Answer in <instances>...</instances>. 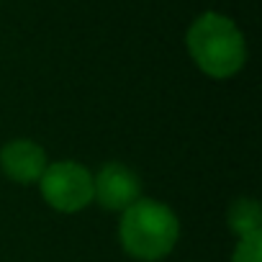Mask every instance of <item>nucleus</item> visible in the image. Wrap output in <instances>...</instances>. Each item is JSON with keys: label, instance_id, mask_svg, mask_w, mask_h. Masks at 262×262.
I'll use <instances>...</instances> for the list:
<instances>
[{"label": "nucleus", "instance_id": "nucleus-1", "mask_svg": "<svg viewBox=\"0 0 262 262\" xmlns=\"http://www.w3.org/2000/svg\"><path fill=\"white\" fill-rule=\"evenodd\" d=\"M188 52L193 62L213 80L236 75L247 62V41L236 24L221 13H203L188 29Z\"/></svg>", "mask_w": 262, "mask_h": 262}, {"label": "nucleus", "instance_id": "nucleus-2", "mask_svg": "<svg viewBox=\"0 0 262 262\" xmlns=\"http://www.w3.org/2000/svg\"><path fill=\"white\" fill-rule=\"evenodd\" d=\"M118 236L123 249L142 262H157L167 257L180 236V221L165 203L139 198L123 211Z\"/></svg>", "mask_w": 262, "mask_h": 262}, {"label": "nucleus", "instance_id": "nucleus-3", "mask_svg": "<svg viewBox=\"0 0 262 262\" xmlns=\"http://www.w3.org/2000/svg\"><path fill=\"white\" fill-rule=\"evenodd\" d=\"M39 185L44 201L62 213H77L93 203V175L72 160L47 165Z\"/></svg>", "mask_w": 262, "mask_h": 262}, {"label": "nucleus", "instance_id": "nucleus-4", "mask_svg": "<svg viewBox=\"0 0 262 262\" xmlns=\"http://www.w3.org/2000/svg\"><path fill=\"white\" fill-rule=\"evenodd\" d=\"M142 198V183L134 170L121 162H108L93 178V201L108 211H126Z\"/></svg>", "mask_w": 262, "mask_h": 262}, {"label": "nucleus", "instance_id": "nucleus-5", "mask_svg": "<svg viewBox=\"0 0 262 262\" xmlns=\"http://www.w3.org/2000/svg\"><path fill=\"white\" fill-rule=\"evenodd\" d=\"M0 167L13 183L31 185L41 180L47 170V155L31 139H13L0 149Z\"/></svg>", "mask_w": 262, "mask_h": 262}, {"label": "nucleus", "instance_id": "nucleus-6", "mask_svg": "<svg viewBox=\"0 0 262 262\" xmlns=\"http://www.w3.org/2000/svg\"><path fill=\"white\" fill-rule=\"evenodd\" d=\"M229 229L242 239L262 231V208L254 198H236L229 208Z\"/></svg>", "mask_w": 262, "mask_h": 262}, {"label": "nucleus", "instance_id": "nucleus-7", "mask_svg": "<svg viewBox=\"0 0 262 262\" xmlns=\"http://www.w3.org/2000/svg\"><path fill=\"white\" fill-rule=\"evenodd\" d=\"M231 262H262V231L242 236L234 249Z\"/></svg>", "mask_w": 262, "mask_h": 262}]
</instances>
